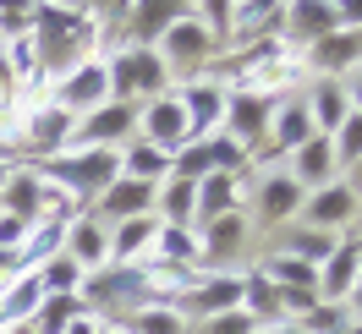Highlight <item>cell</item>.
<instances>
[{
  "label": "cell",
  "mask_w": 362,
  "mask_h": 334,
  "mask_svg": "<svg viewBox=\"0 0 362 334\" xmlns=\"http://www.w3.org/2000/svg\"><path fill=\"white\" fill-rule=\"evenodd\" d=\"M346 99H351V110L362 115V71H351V77H346Z\"/></svg>",
  "instance_id": "obj_38"
},
{
  "label": "cell",
  "mask_w": 362,
  "mask_h": 334,
  "mask_svg": "<svg viewBox=\"0 0 362 334\" xmlns=\"http://www.w3.org/2000/svg\"><path fill=\"white\" fill-rule=\"evenodd\" d=\"M105 61H110V99H121V105H148V99L176 88V77L159 61V49L121 44V49H110Z\"/></svg>",
  "instance_id": "obj_4"
},
{
  "label": "cell",
  "mask_w": 362,
  "mask_h": 334,
  "mask_svg": "<svg viewBox=\"0 0 362 334\" xmlns=\"http://www.w3.org/2000/svg\"><path fill=\"white\" fill-rule=\"evenodd\" d=\"M335 334H362V323H357V318H351V323H340Z\"/></svg>",
  "instance_id": "obj_43"
},
{
  "label": "cell",
  "mask_w": 362,
  "mask_h": 334,
  "mask_svg": "<svg viewBox=\"0 0 362 334\" xmlns=\"http://www.w3.org/2000/svg\"><path fill=\"white\" fill-rule=\"evenodd\" d=\"M357 220H362V198L346 186V181H329V186L308 192L302 214H296V225L324 230V236H351V230H357Z\"/></svg>",
  "instance_id": "obj_7"
},
{
  "label": "cell",
  "mask_w": 362,
  "mask_h": 334,
  "mask_svg": "<svg viewBox=\"0 0 362 334\" xmlns=\"http://www.w3.org/2000/svg\"><path fill=\"white\" fill-rule=\"evenodd\" d=\"M258 334H302L296 323H269V329H258Z\"/></svg>",
  "instance_id": "obj_41"
},
{
  "label": "cell",
  "mask_w": 362,
  "mask_h": 334,
  "mask_svg": "<svg viewBox=\"0 0 362 334\" xmlns=\"http://www.w3.org/2000/svg\"><path fill=\"white\" fill-rule=\"evenodd\" d=\"M83 312H88V307H83L77 296H45L39 312H33V334H66Z\"/></svg>",
  "instance_id": "obj_30"
},
{
  "label": "cell",
  "mask_w": 362,
  "mask_h": 334,
  "mask_svg": "<svg viewBox=\"0 0 362 334\" xmlns=\"http://www.w3.org/2000/svg\"><path fill=\"white\" fill-rule=\"evenodd\" d=\"M335 28H340L335 0H286V39H280V44L291 49V55H302L308 44L329 39Z\"/></svg>",
  "instance_id": "obj_13"
},
{
  "label": "cell",
  "mask_w": 362,
  "mask_h": 334,
  "mask_svg": "<svg viewBox=\"0 0 362 334\" xmlns=\"http://www.w3.org/2000/svg\"><path fill=\"white\" fill-rule=\"evenodd\" d=\"M176 99H181V110H187V121H192V137L220 132V121H226V83L192 77V83H176Z\"/></svg>",
  "instance_id": "obj_17"
},
{
  "label": "cell",
  "mask_w": 362,
  "mask_h": 334,
  "mask_svg": "<svg viewBox=\"0 0 362 334\" xmlns=\"http://www.w3.org/2000/svg\"><path fill=\"white\" fill-rule=\"evenodd\" d=\"M274 290H280V312H286V323H302V318L324 302L318 285H274Z\"/></svg>",
  "instance_id": "obj_33"
},
{
  "label": "cell",
  "mask_w": 362,
  "mask_h": 334,
  "mask_svg": "<svg viewBox=\"0 0 362 334\" xmlns=\"http://www.w3.org/2000/svg\"><path fill=\"white\" fill-rule=\"evenodd\" d=\"M0 334H33V323H6Z\"/></svg>",
  "instance_id": "obj_42"
},
{
  "label": "cell",
  "mask_w": 362,
  "mask_h": 334,
  "mask_svg": "<svg viewBox=\"0 0 362 334\" xmlns=\"http://www.w3.org/2000/svg\"><path fill=\"white\" fill-rule=\"evenodd\" d=\"M362 274V236H340V246L329 252V263L318 268V296L324 302H346Z\"/></svg>",
  "instance_id": "obj_22"
},
{
  "label": "cell",
  "mask_w": 362,
  "mask_h": 334,
  "mask_svg": "<svg viewBox=\"0 0 362 334\" xmlns=\"http://www.w3.org/2000/svg\"><path fill=\"white\" fill-rule=\"evenodd\" d=\"M346 307H351V318L362 323V274H357V285H351V296H346Z\"/></svg>",
  "instance_id": "obj_40"
},
{
  "label": "cell",
  "mask_w": 362,
  "mask_h": 334,
  "mask_svg": "<svg viewBox=\"0 0 362 334\" xmlns=\"http://www.w3.org/2000/svg\"><path fill=\"white\" fill-rule=\"evenodd\" d=\"M66 334H105V323H99V318H93V312H83V318H77V323H71Z\"/></svg>",
  "instance_id": "obj_37"
},
{
  "label": "cell",
  "mask_w": 362,
  "mask_h": 334,
  "mask_svg": "<svg viewBox=\"0 0 362 334\" xmlns=\"http://www.w3.org/2000/svg\"><path fill=\"white\" fill-rule=\"evenodd\" d=\"M49 186H61L66 198H77L83 208H93V198L121 176V148H66L49 159H28Z\"/></svg>",
  "instance_id": "obj_2"
},
{
  "label": "cell",
  "mask_w": 362,
  "mask_h": 334,
  "mask_svg": "<svg viewBox=\"0 0 362 334\" xmlns=\"http://www.w3.org/2000/svg\"><path fill=\"white\" fill-rule=\"evenodd\" d=\"M132 137H137V105L110 99V105H99V110H88L77 121L71 148H127Z\"/></svg>",
  "instance_id": "obj_10"
},
{
  "label": "cell",
  "mask_w": 362,
  "mask_h": 334,
  "mask_svg": "<svg viewBox=\"0 0 362 334\" xmlns=\"http://www.w3.org/2000/svg\"><path fill=\"white\" fill-rule=\"evenodd\" d=\"M45 99L49 105H61L66 115H83L99 110V105H110V61L105 55H93V61H83V66H71L66 77H55V83H45Z\"/></svg>",
  "instance_id": "obj_6"
},
{
  "label": "cell",
  "mask_w": 362,
  "mask_h": 334,
  "mask_svg": "<svg viewBox=\"0 0 362 334\" xmlns=\"http://www.w3.org/2000/svg\"><path fill=\"white\" fill-rule=\"evenodd\" d=\"M6 176H11V165H6V159H0V186H6Z\"/></svg>",
  "instance_id": "obj_44"
},
{
  "label": "cell",
  "mask_w": 362,
  "mask_h": 334,
  "mask_svg": "<svg viewBox=\"0 0 362 334\" xmlns=\"http://www.w3.org/2000/svg\"><path fill=\"white\" fill-rule=\"evenodd\" d=\"M121 176L143 181V186H159V181L170 176V154L154 148V143H143V137H132V143L121 148Z\"/></svg>",
  "instance_id": "obj_29"
},
{
  "label": "cell",
  "mask_w": 362,
  "mask_h": 334,
  "mask_svg": "<svg viewBox=\"0 0 362 334\" xmlns=\"http://www.w3.org/2000/svg\"><path fill=\"white\" fill-rule=\"evenodd\" d=\"M93 214L105 225H121V220H137V214H154V186H143V181H127L115 176L99 198H93Z\"/></svg>",
  "instance_id": "obj_21"
},
{
  "label": "cell",
  "mask_w": 362,
  "mask_h": 334,
  "mask_svg": "<svg viewBox=\"0 0 362 334\" xmlns=\"http://www.w3.org/2000/svg\"><path fill=\"white\" fill-rule=\"evenodd\" d=\"M39 208H45V181L33 165H11V176L0 186V214H11V220H39Z\"/></svg>",
  "instance_id": "obj_24"
},
{
  "label": "cell",
  "mask_w": 362,
  "mask_h": 334,
  "mask_svg": "<svg viewBox=\"0 0 362 334\" xmlns=\"http://www.w3.org/2000/svg\"><path fill=\"white\" fill-rule=\"evenodd\" d=\"M148 263H165V268H198V225H159Z\"/></svg>",
  "instance_id": "obj_28"
},
{
  "label": "cell",
  "mask_w": 362,
  "mask_h": 334,
  "mask_svg": "<svg viewBox=\"0 0 362 334\" xmlns=\"http://www.w3.org/2000/svg\"><path fill=\"white\" fill-rule=\"evenodd\" d=\"M39 302H45L39 268H28V274H11V280L0 285V318H6V323H33Z\"/></svg>",
  "instance_id": "obj_27"
},
{
  "label": "cell",
  "mask_w": 362,
  "mask_h": 334,
  "mask_svg": "<svg viewBox=\"0 0 362 334\" xmlns=\"http://www.w3.org/2000/svg\"><path fill=\"white\" fill-rule=\"evenodd\" d=\"M137 137L154 143V148H165V154L198 143V137H192V121H187V110H181V99H176V88L148 99V105H137Z\"/></svg>",
  "instance_id": "obj_8"
},
{
  "label": "cell",
  "mask_w": 362,
  "mask_h": 334,
  "mask_svg": "<svg viewBox=\"0 0 362 334\" xmlns=\"http://www.w3.org/2000/svg\"><path fill=\"white\" fill-rule=\"evenodd\" d=\"M302 105H308V115H313V132L329 137L351 115V99H346V77H308L302 83Z\"/></svg>",
  "instance_id": "obj_19"
},
{
  "label": "cell",
  "mask_w": 362,
  "mask_h": 334,
  "mask_svg": "<svg viewBox=\"0 0 362 334\" xmlns=\"http://www.w3.org/2000/svg\"><path fill=\"white\" fill-rule=\"evenodd\" d=\"M340 323H351V307H346V302H318L296 329H302V334H335Z\"/></svg>",
  "instance_id": "obj_32"
},
{
  "label": "cell",
  "mask_w": 362,
  "mask_h": 334,
  "mask_svg": "<svg viewBox=\"0 0 362 334\" xmlns=\"http://www.w3.org/2000/svg\"><path fill=\"white\" fill-rule=\"evenodd\" d=\"M247 186H252V176H226V170L204 176V181H198V225L247 208Z\"/></svg>",
  "instance_id": "obj_23"
},
{
  "label": "cell",
  "mask_w": 362,
  "mask_h": 334,
  "mask_svg": "<svg viewBox=\"0 0 362 334\" xmlns=\"http://www.w3.org/2000/svg\"><path fill=\"white\" fill-rule=\"evenodd\" d=\"M313 132V115H308V105H302V88L286 93V99H274V110H269V137H264V148H269L274 159H291Z\"/></svg>",
  "instance_id": "obj_15"
},
{
  "label": "cell",
  "mask_w": 362,
  "mask_h": 334,
  "mask_svg": "<svg viewBox=\"0 0 362 334\" xmlns=\"http://www.w3.org/2000/svg\"><path fill=\"white\" fill-rule=\"evenodd\" d=\"M6 99H17V77H11V61H6V49H0V105Z\"/></svg>",
  "instance_id": "obj_36"
},
{
  "label": "cell",
  "mask_w": 362,
  "mask_h": 334,
  "mask_svg": "<svg viewBox=\"0 0 362 334\" xmlns=\"http://www.w3.org/2000/svg\"><path fill=\"white\" fill-rule=\"evenodd\" d=\"M0 329H6V318H0Z\"/></svg>",
  "instance_id": "obj_45"
},
{
  "label": "cell",
  "mask_w": 362,
  "mask_h": 334,
  "mask_svg": "<svg viewBox=\"0 0 362 334\" xmlns=\"http://www.w3.org/2000/svg\"><path fill=\"white\" fill-rule=\"evenodd\" d=\"M28 33H33V6H23V0L0 6V44H17Z\"/></svg>",
  "instance_id": "obj_34"
},
{
  "label": "cell",
  "mask_w": 362,
  "mask_h": 334,
  "mask_svg": "<svg viewBox=\"0 0 362 334\" xmlns=\"http://www.w3.org/2000/svg\"><path fill=\"white\" fill-rule=\"evenodd\" d=\"M115 329L121 334H192V323L181 318L176 302H143V307H132Z\"/></svg>",
  "instance_id": "obj_25"
},
{
  "label": "cell",
  "mask_w": 362,
  "mask_h": 334,
  "mask_svg": "<svg viewBox=\"0 0 362 334\" xmlns=\"http://www.w3.org/2000/svg\"><path fill=\"white\" fill-rule=\"evenodd\" d=\"M154 220L159 225H198V186L165 176L154 186Z\"/></svg>",
  "instance_id": "obj_26"
},
{
  "label": "cell",
  "mask_w": 362,
  "mask_h": 334,
  "mask_svg": "<svg viewBox=\"0 0 362 334\" xmlns=\"http://www.w3.org/2000/svg\"><path fill=\"white\" fill-rule=\"evenodd\" d=\"M187 323H204V318H220V312L242 307V274H198V285L176 302Z\"/></svg>",
  "instance_id": "obj_14"
},
{
  "label": "cell",
  "mask_w": 362,
  "mask_h": 334,
  "mask_svg": "<svg viewBox=\"0 0 362 334\" xmlns=\"http://www.w3.org/2000/svg\"><path fill=\"white\" fill-rule=\"evenodd\" d=\"M83 280H88V274L71 263L66 252H55V258H45V263H39V285H45V296H77V290H83Z\"/></svg>",
  "instance_id": "obj_31"
},
{
  "label": "cell",
  "mask_w": 362,
  "mask_h": 334,
  "mask_svg": "<svg viewBox=\"0 0 362 334\" xmlns=\"http://www.w3.org/2000/svg\"><path fill=\"white\" fill-rule=\"evenodd\" d=\"M154 49H159V61L170 66V77H176V83L209 77V71H214V61L226 55V49H220V39H214V33L204 28L198 6H187V11H181V23L170 28V33H165Z\"/></svg>",
  "instance_id": "obj_3"
},
{
  "label": "cell",
  "mask_w": 362,
  "mask_h": 334,
  "mask_svg": "<svg viewBox=\"0 0 362 334\" xmlns=\"http://www.w3.org/2000/svg\"><path fill=\"white\" fill-rule=\"evenodd\" d=\"M154 236H159L154 214H137V220L110 225V263L115 268H143V263H148V252H154Z\"/></svg>",
  "instance_id": "obj_20"
},
{
  "label": "cell",
  "mask_w": 362,
  "mask_h": 334,
  "mask_svg": "<svg viewBox=\"0 0 362 334\" xmlns=\"http://www.w3.org/2000/svg\"><path fill=\"white\" fill-rule=\"evenodd\" d=\"M61 252H66V258L83 268V274L110 268V225L99 220L93 208H83V214H77V220L61 230Z\"/></svg>",
  "instance_id": "obj_11"
},
{
  "label": "cell",
  "mask_w": 362,
  "mask_h": 334,
  "mask_svg": "<svg viewBox=\"0 0 362 334\" xmlns=\"http://www.w3.org/2000/svg\"><path fill=\"white\" fill-rule=\"evenodd\" d=\"M269 110H274V99H264V93L226 88V121H220V132H226L230 143H242L247 159H252L264 148V137H269Z\"/></svg>",
  "instance_id": "obj_9"
},
{
  "label": "cell",
  "mask_w": 362,
  "mask_h": 334,
  "mask_svg": "<svg viewBox=\"0 0 362 334\" xmlns=\"http://www.w3.org/2000/svg\"><path fill=\"white\" fill-rule=\"evenodd\" d=\"M302 71L308 77H351L362 71V33L357 28H335L329 39L302 49Z\"/></svg>",
  "instance_id": "obj_12"
},
{
  "label": "cell",
  "mask_w": 362,
  "mask_h": 334,
  "mask_svg": "<svg viewBox=\"0 0 362 334\" xmlns=\"http://www.w3.org/2000/svg\"><path fill=\"white\" fill-rule=\"evenodd\" d=\"M247 203H252V208H247L252 225H264V230H286V225H296V214H302L308 192L286 176V165H274V170H258V176H252Z\"/></svg>",
  "instance_id": "obj_5"
},
{
  "label": "cell",
  "mask_w": 362,
  "mask_h": 334,
  "mask_svg": "<svg viewBox=\"0 0 362 334\" xmlns=\"http://www.w3.org/2000/svg\"><path fill=\"white\" fill-rule=\"evenodd\" d=\"M340 6V28H357L362 33V0H335Z\"/></svg>",
  "instance_id": "obj_35"
},
{
  "label": "cell",
  "mask_w": 362,
  "mask_h": 334,
  "mask_svg": "<svg viewBox=\"0 0 362 334\" xmlns=\"http://www.w3.org/2000/svg\"><path fill=\"white\" fill-rule=\"evenodd\" d=\"M286 176L302 186V192H318V186H329L340 181V159H335V143L329 137H308L291 159H286Z\"/></svg>",
  "instance_id": "obj_18"
},
{
  "label": "cell",
  "mask_w": 362,
  "mask_h": 334,
  "mask_svg": "<svg viewBox=\"0 0 362 334\" xmlns=\"http://www.w3.org/2000/svg\"><path fill=\"white\" fill-rule=\"evenodd\" d=\"M340 181H346V186L362 198V159H357V165H346V170H340Z\"/></svg>",
  "instance_id": "obj_39"
},
{
  "label": "cell",
  "mask_w": 362,
  "mask_h": 334,
  "mask_svg": "<svg viewBox=\"0 0 362 334\" xmlns=\"http://www.w3.org/2000/svg\"><path fill=\"white\" fill-rule=\"evenodd\" d=\"M33 49H39V77L55 83V77H66L71 66L105 55V28L93 17V6L49 0V6H33Z\"/></svg>",
  "instance_id": "obj_1"
},
{
  "label": "cell",
  "mask_w": 362,
  "mask_h": 334,
  "mask_svg": "<svg viewBox=\"0 0 362 334\" xmlns=\"http://www.w3.org/2000/svg\"><path fill=\"white\" fill-rule=\"evenodd\" d=\"M181 11L187 6H176V0H137V6H127V23H121V44H137V49H154L170 28L181 23Z\"/></svg>",
  "instance_id": "obj_16"
}]
</instances>
